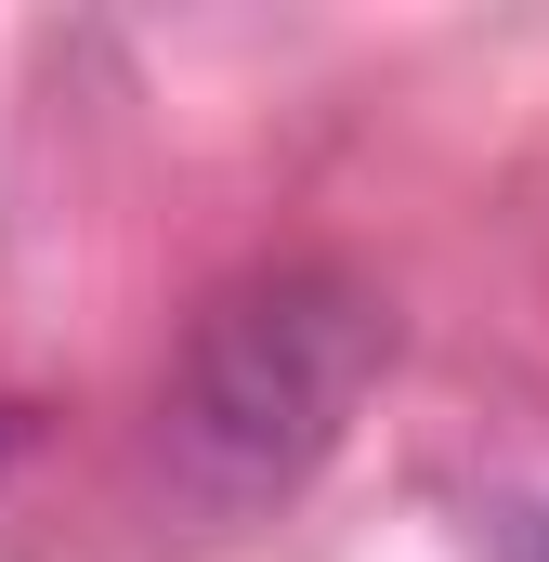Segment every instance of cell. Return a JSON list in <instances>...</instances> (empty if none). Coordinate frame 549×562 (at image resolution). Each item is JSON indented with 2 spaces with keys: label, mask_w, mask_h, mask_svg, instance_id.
I'll use <instances>...</instances> for the list:
<instances>
[{
  "label": "cell",
  "mask_w": 549,
  "mask_h": 562,
  "mask_svg": "<svg viewBox=\"0 0 549 562\" xmlns=\"http://www.w3.org/2000/svg\"><path fill=\"white\" fill-rule=\"evenodd\" d=\"M380 367H393V301L367 276L262 262V276H236L183 327L170 393H157V445H170V471L197 497L262 510V497L327 471V445L380 393Z\"/></svg>",
  "instance_id": "cell-1"
},
{
  "label": "cell",
  "mask_w": 549,
  "mask_h": 562,
  "mask_svg": "<svg viewBox=\"0 0 549 562\" xmlns=\"http://www.w3.org/2000/svg\"><path fill=\"white\" fill-rule=\"evenodd\" d=\"M13 445H26V406H0V458H13Z\"/></svg>",
  "instance_id": "cell-2"
},
{
  "label": "cell",
  "mask_w": 549,
  "mask_h": 562,
  "mask_svg": "<svg viewBox=\"0 0 549 562\" xmlns=\"http://www.w3.org/2000/svg\"><path fill=\"white\" fill-rule=\"evenodd\" d=\"M524 562H549V537H537V550H524Z\"/></svg>",
  "instance_id": "cell-3"
}]
</instances>
